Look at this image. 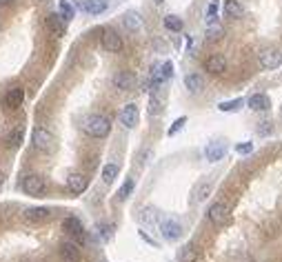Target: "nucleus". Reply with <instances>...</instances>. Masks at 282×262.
Segmentation results:
<instances>
[{
  "mask_svg": "<svg viewBox=\"0 0 282 262\" xmlns=\"http://www.w3.org/2000/svg\"><path fill=\"white\" fill-rule=\"evenodd\" d=\"M82 129L91 138H105L111 131V120L107 116H102V113H91V116H87L82 120Z\"/></svg>",
  "mask_w": 282,
  "mask_h": 262,
  "instance_id": "nucleus-1",
  "label": "nucleus"
},
{
  "mask_svg": "<svg viewBox=\"0 0 282 262\" xmlns=\"http://www.w3.org/2000/svg\"><path fill=\"white\" fill-rule=\"evenodd\" d=\"M31 142H34V147L38 151L49 153L53 149V133L49 129H45V127H36L34 133H31Z\"/></svg>",
  "mask_w": 282,
  "mask_h": 262,
  "instance_id": "nucleus-2",
  "label": "nucleus"
},
{
  "mask_svg": "<svg viewBox=\"0 0 282 262\" xmlns=\"http://www.w3.org/2000/svg\"><path fill=\"white\" fill-rule=\"evenodd\" d=\"M23 191L27 196H43L45 191H47V182H45L43 175L29 174L23 178Z\"/></svg>",
  "mask_w": 282,
  "mask_h": 262,
  "instance_id": "nucleus-3",
  "label": "nucleus"
},
{
  "mask_svg": "<svg viewBox=\"0 0 282 262\" xmlns=\"http://www.w3.org/2000/svg\"><path fill=\"white\" fill-rule=\"evenodd\" d=\"M282 65V51L278 47H269L260 54V67L262 69H278Z\"/></svg>",
  "mask_w": 282,
  "mask_h": 262,
  "instance_id": "nucleus-4",
  "label": "nucleus"
},
{
  "mask_svg": "<svg viewBox=\"0 0 282 262\" xmlns=\"http://www.w3.org/2000/svg\"><path fill=\"white\" fill-rule=\"evenodd\" d=\"M160 231H163V238L169 240V242H173V240H178L182 236V224L178 222V220L173 218H167L160 222Z\"/></svg>",
  "mask_w": 282,
  "mask_h": 262,
  "instance_id": "nucleus-5",
  "label": "nucleus"
},
{
  "mask_svg": "<svg viewBox=\"0 0 282 262\" xmlns=\"http://www.w3.org/2000/svg\"><path fill=\"white\" fill-rule=\"evenodd\" d=\"M207 216H209V220L213 224H218V227H222V224L229 220V207L222 202H213L209 207V211H207Z\"/></svg>",
  "mask_w": 282,
  "mask_h": 262,
  "instance_id": "nucleus-6",
  "label": "nucleus"
},
{
  "mask_svg": "<svg viewBox=\"0 0 282 262\" xmlns=\"http://www.w3.org/2000/svg\"><path fill=\"white\" fill-rule=\"evenodd\" d=\"M23 100H24V89L23 87H11L9 91L5 93V98H2V105H5V109L14 111V109H18L20 105H23Z\"/></svg>",
  "mask_w": 282,
  "mask_h": 262,
  "instance_id": "nucleus-7",
  "label": "nucleus"
},
{
  "mask_svg": "<svg viewBox=\"0 0 282 262\" xmlns=\"http://www.w3.org/2000/svg\"><path fill=\"white\" fill-rule=\"evenodd\" d=\"M111 83H114V87L120 89V91H131V89L136 87V76L131 71H118Z\"/></svg>",
  "mask_w": 282,
  "mask_h": 262,
  "instance_id": "nucleus-8",
  "label": "nucleus"
},
{
  "mask_svg": "<svg viewBox=\"0 0 282 262\" xmlns=\"http://www.w3.org/2000/svg\"><path fill=\"white\" fill-rule=\"evenodd\" d=\"M102 47L107 51H111V54H118L120 49H122V38L118 36V31L105 29V34H102Z\"/></svg>",
  "mask_w": 282,
  "mask_h": 262,
  "instance_id": "nucleus-9",
  "label": "nucleus"
},
{
  "mask_svg": "<svg viewBox=\"0 0 282 262\" xmlns=\"http://www.w3.org/2000/svg\"><path fill=\"white\" fill-rule=\"evenodd\" d=\"M49 209L47 207H29V209H24V214H23V218L27 220V222H31V224H38V222H45V220H49Z\"/></svg>",
  "mask_w": 282,
  "mask_h": 262,
  "instance_id": "nucleus-10",
  "label": "nucleus"
},
{
  "mask_svg": "<svg viewBox=\"0 0 282 262\" xmlns=\"http://www.w3.org/2000/svg\"><path fill=\"white\" fill-rule=\"evenodd\" d=\"M58 253H60V258L65 262H80V247H78L76 242H69V240L62 242Z\"/></svg>",
  "mask_w": 282,
  "mask_h": 262,
  "instance_id": "nucleus-11",
  "label": "nucleus"
},
{
  "mask_svg": "<svg viewBox=\"0 0 282 262\" xmlns=\"http://www.w3.org/2000/svg\"><path fill=\"white\" fill-rule=\"evenodd\" d=\"M62 229L71 236V238L76 240H82L85 238V229H82V222L78 218H73V216H69V218L62 220Z\"/></svg>",
  "mask_w": 282,
  "mask_h": 262,
  "instance_id": "nucleus-12",
  "label": "nucleus"
},
{
  "mask_svg": "<svg viewBox=\"0 0 282 262\" xmlns=\"http://www.w3.org/2000/svg\"><path fill=\"white\" fill-rule=\"evenodd\" d=\"M120 122H122L127 129L138 125V107H136L134 102H129V105L122 107V111H120Z\"/></svg>",
  "mask_w": 282,
  "mask_h": 262,
  "instance_id": "nucleus-13",
  "label": "nucleus"
},
{
  "mask_svg": "<svg viewBox=\"0 0 282 262\" xmlns=\"http://www.w3.org/2000/svg\"><path fill=\"white\" fill-rule=\"evenodd\" d=\"M67 187L71 194H82V191H87V187H89V178H87L85 174H71L67 178Z\"/></svg>",
  "mask_w": 282,
  "mask_h": 262,
  "instance_id": "nucleus-14",
  "label": "nucleus"
},
{
  "mask_svg": "<svg viewBox=\"0 0 282 262\" xmlns=\"http://www.w3.org/2000/svg\"><path fill=\"white\" fill-rule=\"evenodd\" d=\"M225 153H227V145H225V142H209V145H207V149H205L207 160H211V162L222 160V158H225Z\"/></svg>",
  "mask_w": 282,
  "mask_h": 262,
  "instance_id": "nucleus-15",
  "label": "nucleus"
},
{
  "mask_svg": "<svg viewBox=\"0 0 282 262\" xmlns=\"http://www.w3.org/2000/svg\"><path fill=\"white\" fill-rule=\"evenodd\" d=\"M122 24H124V29L127 31L136 34V31L142 29V18H140L138 11H127V14L122 16Z\"/></svg>",
  "mask_w": 282,
  "mask_h": 262,
  "instance_id": "nucleus-16",
  "label": "nucleus"
},
{
  "mask_svg": "<svg viewBox=\"0 0 282 262\" xmlns=\"http://www.w3.org/2000/svg\"><path fill=\"white\" fill-rule=\"evenodd\" d=\"M82 11L89 16H100L102 11H107V0H82Z\"/></svg>",
  "mask_w": 282,
  "mask_h": 262,
  "instance_id": "nucleus-17",
  "label": "nucleus"
},
{
  "mask_svg": "<svg viewBox=\"0 0 282 262\" xmlns=\"http://www.w3.org/2000/svg\"><path fill=\"white\" fill-rule=\"evenodd\" d=\"M45 22H47V29L51 31L53 36H58V38L65 36V20L60 18V14H49Z\"/></svg>",
  "mask_w": 282,
  "mask_h": 262,
  "instance_id": "nucleus-18",
  "label": "nucleus"
},
{
  "mask_svg": "<svg viewBox=\"0 0 282 262\" xmlns=\"http://www.w3.org/2000/svg\"><path fill=\"white\" fill-rule=\"evenodd\" d=\"M205 69H207L209 73H215V76H218V73H222V71L227 69V60L222 58V56L213 54V56H209V58H207Z\"/></svg>",
  "mask_w": 282,
  "mask_h": 262,
  "instance_id": "nucleus-19",
  "label": "nucleus"
},
{
  "mask_svg": "<svg viewBox=\"0 0 282 262\" xmlns=\"http://www.w3.org/2000/svg\"><path fill=\"white\" fill-rule=\"evenodd\" d=\"M249 109H254V111H267L269 107H271V100H269V96H264V93H254V96L249 98Z\"/></svg>",
  "mask_w": 282,
  "mask_h": 262,
  "instance_id": "nucleus-20",
  "label": "nucleus"
},
{
  "mask_svg": "<svg viewBox=\"0 0 282 262\" xmlns=\"http://www.w3.org/2000/svg\"><path fill=\"white\" fill-rule=\"evenodd\" d=\"M164 107V91L163 87H156L151 89V107H149V111L151 113H160Z\"/></svg>",
  "mask_w": 282,
  "mask_h": 262,
  "instance_id": "nucleus-21",
  "label": "nucleus"
},
{
  "mask_svg": "<svg viewBox=\"0 0 282 262\" xmlns=\"http://www.w3.org/2000/svg\"><path fill=\"white\" fill-rule=\"evenodd\" d=\"M225 16L227 18H242V14H244V7L240 5L238 0H225Z\"/></svg>",
  "mask_w": 282,
  "mask_h": 262,
  "instance_id": "nucleus-22",
  "label": "nucleus"
},
{
  "mask_svg": "<svg viewBox=\"0 0 282 262\" xmlns=\"http://www.w3.org/2000/svg\"><path fill=\"white\" fill-rule=\"evenodd\" d=\"M185 87L191 93H200L202 87H205V80L198 73H189V76H185Z\"/></svg>",
  "mask_w": 282,
  "mask_h": 262,
  "instance_id": "nucleus-23",
  "label": "nucleus"
},
{
  "mask_svg": "<svg viewBox=\"0 0 282 262\" xmlns=\"http://www.w3.org/2000/svg\"><path fill=\"white\" fill-rule=\"evenodd\" d=\"M58 11H60V18L65 20V22L73 20V16H76V9H73V5L69 0H60V2H58Z\"/></svg>",
  "mask_w": 282,
  "mask_h": 262,
  "instance_id": "nucleus-24",
  "label": "nucleus"
},
{
  "mask_svg": "<svg viewBox=\"0 0 282 262\" xmlns=\"http://www.w3.org/2000/svg\"><path fill=\"white\" fill-rule=\"evenodd\" d=\"M198 258V249L193 244H187L180 249V262H193Z\"/></svg>",
  "mask_w": 282,
  "mask_h": 262,
  "instance_id": "nucleus-25",
  "label": "nucleus"
},
{
  "mask_svg": "<svg viewBox=\"0 0 282 262\" xmlns=\"http://www.w3.org/2000/svg\"><path fill=\"white\" fill-rule=\"evenodd\" d=\"M116 178H118V165H105V169H102V180H105L107 185H111Z\"/></svg>",
  "mask_w": 282,
  "mask_h": 262,
  "instance_id": "nucleus-26",
  "label": "nucleus"
},
{
  "mask_svg": "<svg viewBox=\"0 0 282 262\" xmlns=\"http://www.w3.org/2000/svg\"><path fill=\"white\" fill-rule=\"evenodd\" d=\"M164 27H167L169 31H182V20L178 18V16H164Z\"/></svg>",
  "mask_w": 282,
  "mask_h": 262,
  "instance_id": "nucleus-27",
  "label": "nucleus"
},
{
  "mask_svg": "<svg viewBox=\"0 0 282 262\" xmlns=\"http://www.w3.org/2000/svg\"><path fill=\"white\" fill-rule=\"evenodd\" d=\"M20 142H23V127H16L9 136H7V145H9V147H18Z\"/></svg>",
  "mask_w": 282,
  "mask_h": 262,
  "instance_id": "nucleus-28",
  "label": "nucleus"
},
{
  "mask_svg": "<svg viewBox=\"0 0 282 262\" xmlns=\"http://www.w3.org/2000/svg\"><path fill=\"white\" fill-rule=\"evenodd\" d=\"M131 191H134V178H127V180H124V185L120 187V191H118V198L127 200L131 196Z\"/></svg>",
  "mask_w": 282,
  "mask_h": 262,
  "instance_id": "nucleus-29",
  "label": "nucleus"
},
{
  "mask_svg": "<svg viewBox=\"0 0 282 262\" xmlns=\"http://www.w3.org/2000/svg\"><path fill=\"white\" fill-rule=\"evenodd\" d=\"M240 105H242V98H234V100L220 102V105H218V109H220V111H235Z\"/></svg>",
  "mask_w": 282,
  "mask_h": 262,
  "instance_id": "nucleus-30",
  "label": "nucleus"
},
{
  "mask_svg": "<svg viewBox=\"0 0 282 262\" xmlns=\"http://www.w3.org/2000/svg\"><path fill=\"white\" fill-rule=\"evenodd\" d=\"M209 191H211V185H209V182H202V185L196 189V198H193V200H196V202H202V200L209 196Z\"/></svg>",
  "mask_w": 282,
  "mask_h": 262,
  "instance_id": "nucleus-31",
  "label": "nucleus"
},
{
  "mask_svg": "<svg viewBox=\"0 0 282 262\" xmlns=\"http://www.w3.org/2000/svg\"><path fill=\"white\" fill-rule=\"evenodd\" d=\"M98 236H100L102 240H109L111 236H114V227H111V224H98Z\"/></svg>",
  "mask_w": 282,
  "mask_h": 262,
  "instance_id": "nucleus-32",
  "label": "nucleus"
},
{
  "mask_svg": "<svg viewBox=\"0 0 282 262\" xmlns=\"http://www.w3.org/2000/svg\"><path fill=\"white\" fill-rule=\"evenodd\" d=\"M185 122H187V118H185V116H180V118H178L176 122H173L171 127H169V131H167V133H169V136H176L178 131H180L182 127H185Z\"/></svg>",
  "mask_w": 282,
  "mask_h": 262,
  "instance_id": "nucleus-33",
  "label": "nucleus"
},
{
  "mask_svg": "<svg viewBox=\"0 0 282 262\" xmlns=\"http://www.w3.org/2000/svg\"><path fill=\"white\" fill-rule=\"evenodd\" d=\"M235 151H238L240 155H247L254 151V145H251V142H240V145H235Z\"/></svg>",
  "mask_w": 282,
  "mask_h": 262,
  "instance_id": "nucleus-34",
  "label": "nucleus"
},
{
  "mask_svg": "<svg viewBox=\"0 0 282 262\" xmlns=\"http://www.w3.org/2000/svg\"><path fill=\"white\" fill-rule=\"evenodd\" d=\"M271 131H273L271 122H260V127H258V133H260V136H269Z\"/></svg>",
  "mask_w": 282,
  "mask_h": 262,
  "instance_id": "nucleus-35",
  "label": "nucleus"
},
{
  "mask_svg": "<svg viewBox=\"0 0 282 262\" xmlns=\"http://www.w3.org/2000/svg\"><path fill=\"white\" fill-rule=\"evenodd\" d=\"M207 36H209V40H218L222 36V29L220 27H211V29H207Z\"/></svg>",
  "mask_w": 282,
  "mask_h": 262,
  "instance_id": "nucleus-36",
  "label": "nucleus"
},
{
  "mask_svg": "<svg viewBox=\"0 0 282 262\" xmlns=\"http://www.w3.org/2000/svg\"><path fill=\"white\" fill-rule=\"evenodd\" d=\"M11 2H16V0H0V5H11Z\"/></svg>",
  "mask_w": 282,
  "mask_h": 262,
  "instance_id": "nucleus-37",
  "label": "nucleus"
},
{
  "mask_svg": "<svg viewBox=\"0 0 282 262\" xmlns=\"http://www.w3.org/2000/svg\"><path fill=\"white\" fill-rule=\"evenodd\" d=\"M163 2H164V0H156V5H163Z\"/></svg>",
  "mask_w": 282,
  "mask_h": 262,
  "instance_id": "nucleus-38",
  "label": "nucleus"
}]
</instances>
